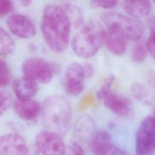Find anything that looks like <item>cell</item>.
I'll use <instances>...</instances> for the list:
<instances>
[{
    "instance_id": "cell-1",
    "label": "cell",
    "mask_w": 155,
    "mask_h": 155,
    "mask_svg": "<svg viewBox=\"0 0 155 155\" xmlns=\"http://www.w3.org/2000/svg\"><path fill=\"white\" fill-rule=\"evenodd\" d=\"M71 28L63 8L53 4L45 7L41 21V29L45 42L51 50L60 53L67 48Z\"/></svg>"
},
{
    "instance_id": "cell-2",
    "label": "cell",
    "mask_w": 155,
    "mask_h": 155,
    "mask_svg": "<svg viewBox=\"0 0 155 155\" xmlns=\"http://www.w3.org/2000/svg\"><path fill=\"white\" fill-rule=\"evenodd\" d=\"M42 121L47 130L64 135L69 130L72 119V110L68 100L55 94L47 97L42 105Z\"/></svg>"
},
{
    "instance_id": "cell-3",
    "label": "cell",
    "mask_w": 155,
    "mask_h": 155,
    "mask_svg": "<svg viewBox=\"0 0 155 155\" xmlns=\"http://www.w3.org/2000/svg\"><path fill=\"white\" fill-rule=\"evenodd\" d=\"M104 33L105 29L99 22H88L73 38L71 46L73 51L85 59L94 56L104 44Z\"/></svg>"
},
{
    "instance_id": "cell-4",
    "label": "cell",
    "mask_w": 155,
    "mask_h": 155,
    "mask_svg": "<svg viewBox=\"0 0 155 155\" xmlns=\"http://www.w3.org/2000/svg\"><path fill=\"white\" fill-rule=\"evenodd\" d=\"M101 19L107 28H111L126 39L138 41L144 32V25L138 19L114 13L105 12L101 15Z\"/></svg>"
},
{
    "instance_id": "cell-5",
    "label": "cell",
    "mask_w": 155,
    "mask_h": 155,
    "mask_svg": "<svg viewBox=\"0 0 155 155\" xmlns=\"http://www.w3.org/2000/svg\"><path fill=\"white\" fill-rule=\"evenodd\" d=\"M136 155H153L155 152V118L145 117L136 133Z\"/></svg>"
},
{
    "instance_id": "cell-6",
    "label": "cell",
    "mask_w": 155,
    "mask_h": 155,
    "mask_svg": "<svg viewBox=\"0 0 155 155\" xmlns=\"http://www.w3.org/2000/svg\"><path fill=\"white\" fill-rule=\"evenodd\" d=\"M21 69L24 76L42 84L48 83L54 75L50 62L39 57L28 58L22 63Z\"/></svg>"
},
{
    "instance_id": "cell-7",
    "label": "cell",
    "mask_w": 155,
    "mask_h": 155,
    "mask_svg": "<svg viewBox=\"0 0 155 155\" xmlns=\"http://www.w3.org/2000/svg\"><path fill=\"white\" fill-rule=\"evenodd\" d=\"M35 145L43 155H64L65 146L60 134L45 130L35 137Z\"/></svg>"
},
{
    "instance_id": "cell-8",
    "label": "cell",
    "mask_w": 155,
    "mask_h": 155,
    "mask_svg": "<svg viewBox=\"0 0 155 155\" xmlns=\"http://www.w3.org/2000/svg\"><path fill=\"white\" fill-rule=\"evenodd\" d=\"M86 79L82 64L72 62L66 68L64 74V87L66 92L71 96H77L84 88Z\"/></svg>"
},
{
    "instance_id": "cell-9",
    "label": "cell",
    "mask_w": 155,
    "mask_h": 155,
    "mask_svg": "<svg viewBox=\"0 0 155 155\" xmlns=\"http://www.w3.org/2000/svg\"><path fill=\"white\" fill-rule=\"evenodd\" d=\"M6 24L11 33L20 38H30L36 33L34 23L24 15L18 13L11 15L7 19Z\"/></svg>"
},
{
    "instance_id": "cell-10",
    "label": "cell",
    "mask_w": 155,
    "mask_h": 155,
    "mask_svg": "<svg viewBox=\"0 0 155 155\" xmlns=\"http://www.w3.org/2000/svg\"><path fill=\"white\" fill-rule=\"evenodd\" d=\"M0 155H28L25 139L16 133H8L0 137Z\"/></svg>"
},
{
    "instance_id": "cell-11",
    "label": "cell",
    "mask_w": 155,
    "mask_h": 155,
    "mask_svg": "<svg viewBox=\"0 0 155 155\" xmlns=\"http://www.w3.org/2000/svg\"><path fill=\"white\" fill-rule=\"evenodd\" d=\"M13 107L15 113L22 119L29 122L36 120L42 110V106L39 102L33 99H18L13 102Z\"/></svg>"
},
{
    "instance_id": "cell-12",
    "label": "cell",
    "mask_w": 155,
    "mask_h": 155,
    "mask_svg": "<svg viewBox=\"0 0 155 155\" xmlns=\"http://www.w3.org/2000/svg\"><path fill=\"white\" fill-rule=\"evenodd\" d=\"M101 100L108 109L120 116H127L131 111L130 101L115 92L109 91Z\"/></svg>"
},
{
    "instance_id": "cell-13",
    "label": "cell",
    "mask_w": 155,
    "mask_h": 155,
    "mask_svg": "<svg viewBox=\"0 0 155 155\" xmlns=\"http://www.w3.org/2000/svg\"><path fill=\"white\" fill-rule=\"evenodd\" d=\"M13 92L19 100L32 99L37 93L38 85L37 82L26 76L15 79L12 84Z\"/></svg>"
},
{
    "instance_id": "cell-14",
    "label": "cell",
    "mask_w": 155,
    "mask_h": 155,
    "mask_svg": "<svg viewBox=\"0 0 155 155\" xmlns=\"http://www.w3.org/2000/svg\"><path fill=\"white\" fill-rule=\"evenodd\" d=\"M89 143L94 155H105L112 144L111 135L105 130H95Z\"/></svg>"
},
{
    "instance_id": "cell-15",
    "label": "cell",
    "mask_w": 155,
    "mask_h": 155,
    "mask_svg": "<svg viewBox=\"0 0 155 155\" xmlns=\"http://www.w3.org/2000/svg\"><path fill=\"white\" fill-rule=\"evenodd\" d=\"M126 39L116 31L107 28L105 30L104 42L107 49L116 55H120L125 53L127 49Z\"/></svg>"
},
{
    "instance_id": "cell-16",
    "label": "cell",
    "mask_w": 155,
    "mask_h": 155,
    "mask_svg": "<svg viewBox=\"0 0 155 155\" xmlns=\"http://www.w3.org/2000/svg\"><path fill=\"white\" fill-rule=\"evenodd\" d=\"M124 8L130 16L139 18L147 16L151 8L150 0H123Z\"/></svg>"
},
{
    "instance_id": "cell-17",
    "label": "cell",
    "mask_w": 155,
    "mask_h": 155,
    "mask_svg": "<svg viewBox=\"0 0 155 155\" xmlns=\"http://www.w3.org/2000/svg\"><path fill=\"white\" fill-rule=\"evenodd\" d=\"M94 131V122L88 116L79 117L74 125V134L78 139L82 142H89Z\"/></svg>"
},
{
    "instance_id": "cell-18",
    "label": "cell",
    "mask_w": 155,
    "mask_h": 155,
    "mask_svg": "<svg viewBox=\"0 0 155 155\" xmlns=\"http://www.w3.org/2000/svg\"><path fill=\"white\" fill-rule=\"evenodd\" d=\"M70 22L71 27L78 28L83 24V14L81 9L76 5L67 4L62 7Z\"/></svg>"
},
{
    "instance_id": "cell-19",
    "label": "cell",
    "mask_w": 155,
    "mask_h": 155,
    "mask_svg": "<svg viewBox=\"0 0 155 155\" xmlns=\"http://www.w3.org/2000/svg\"><path fill=\"white\" fill-rule=\"evenodd\" d=\"M16 42L13 37L4 28L0 27V56H7L13 52Z\"/></svg>"
},
{
    "instance_id": "cell-20",
    "label": "cell",
    "mask_w": 155,
    "mask_h": 155,
    "mask_svg": "<svg viewBox=\"0 0 155 155\" xmlns=\"http://www.w3.org/2000/svg\"><path fill=\"white\" fill-rule=\"evenodd\" d=\"M11 82V71L5 62L0 59V88L8 86Z\"/></svg>"
},
{
    "instance_id": "cell-21",
    "label": "cell",
    "mask_w": 155,
    "mask_h": 155,
    "mask_svg": "<svg viewBox=\"0 0 155 155\" xmlns=\"http://www.w3.org/2000/svg\"><path fill=\"white\" fill-rule=\"evenodd\" d=\"M147 55V50L145 45L142 44L136 45L131 51V59L135 63L143 62Z\"/></svg>"
},
{
    "instance_id": "cell-22",
    "label": "cell",
    "mask_w": 155,
    "mask_h": 155,
    "mask_svg": "<svg viewBox=\"0 0 155 155\" xmlns=\"http://www.w3.org/2000/svg\"><path fill=\"white\" fill-rule=\"evenodd\" d=\"M150 33L147 42V48L151 56L155 59V21H150Z\"/></svg>"
},
{
    "instance_id": "cell-23",
    "label": "cell",
    "mask_w": 155,
    "mask_h": 155,
    "mask_svg": "<svg viewBox=\"0 0 155 155\" xmlns=\"http://www.w3.org/2000/svg\"><path fill=\"white\" fill-rule=\"evenodd\" d=\"M12 103L10 93L6 91H0V116L10 107Z\"/></svg>"
},
{
    "instance_id": "cell-24",
    "label": "cell",
    "mask_w": 155,
    "mask_h": 155,
    "mask_svg": "<svg viewBox=\"0 0 155 155\" xmlns=\"http://www.w3.org/2000/svg\"><path fill=\"white\" fill-rule=\"evenodd\" d=\"M117 0H92L91 5L94 7L109 9L114 7Z\"/></svg>"
},
{
    "instance_id": "cell-25",
    "label": "cell",
    "mask_w": 155,
    "mask_h": 155,
    "mask_svg": "<svg viewBox=\"0 0 155 155\" xmlns=\"http://www.w3.org/2000/svg\"><path fill=\"white\" fill-rule=\"evenodd\" d=\"M114 81L113 76H110L102 85L97 92V97L101 100V99L109 91H111V86Z\"/></svg>"
},
{
    "instance_id": "cell-26",
    "label": "cell",
    "mask_w": 155,
    "mask_h": 155,
    "mask_svg": "<svg viewBox=\"0 0 155 155\" xmlns=\"http://www.w3.org/2000/svg\"><path fill=\"white\" fill-rule=\"evenodd\" d=\"M12 0H0V18L9 14L13 10Z\"/></svg>"
},
{
    "instance_id": "cell-27",
    "label": "cell",
    "mask_w": 155,
    "mask_h": 155,
    "mask_svg": "<svg viewBox=\"0 0 155 155\" xmlns=\"http://www.w3.org/2000/svg\"><path fill=\"white\" fill-rule=\"evenodd\" d=\"M105 155H131V154L129 153L128 151H127L125 149L112 143Z\"/></svg>"
},
{
    "instance_id": "cell-28",
    "label": "cell",
    "mask_w": 155,
    "mask_h": 155,
    "mask_svg": "<svg viewBox=\"0 0 155 155\" xmlns=\"http://www.w3.org/2000/svg\"><path fill=\"white\" fill-rule=\"evenodd\" d=\"M71 155H85L82 147L76 142H72L70 145Z\"/></svg>"
},
{
    "instance_id": "cell-29",
    "label": "cell",
    "mask_w": 155,
    "mask_h": 155,
    "mask_svg": "<svg viewBox=\"0 0 155 155\" xmlns=\"http://www.w3.org/2000/svg\"><path fill=\"white\" fill-rule=\"evenodd\" d=\"M82 65L86 79L91 78L94 74V68L93 65L89 62H85L82 64Z\"/></svg>"
},
{
    "instance_id": "cell-30",
    "label": "cell",
    "mask_w": 155,
    "mask_h": 155,
    "mask_svg": "<svg viewBox=\"0 0 155 155\" xmlns=\"http://www.w3.org/2000/svg\"><path fill=\"white\" fill-rule=\"evenodd\" d=\"M93 96L90 94H87L84 97V99L82 100L81 102L80 103V106H79L80 109L82 110V109L86 108L89 105H90L93 103Z\"/></svg>"
},
{
    "instance_id": "cell-31",
    "label": "cell",
    "mask_w": 155,
    "mask_h": 155,
    "mask_svg": "<svg viewBox=\"0 0 155 155\" xmlns=\"http://www.w3.org/2000/svg\"><path fill=\"white\" fill-rule=\"evenodd\" d=\"M50 65H51V70L53 74H57L60 72L61 67L58 64L54 62H50Z\"/></svg>"
},
{
    "instance_id": "cell-32",
    "label": "cell",
    "mask_w": 155,
    "mask_h": 155,
    "mask_svg": "<svg viewBox=\"0 0 155 155\" xmlns=\"http://www.w3.org/2000/svg\"><path fill=\"white\" fill-rule=\"evenodd\" d=\"M16 1L21 6L24 7H27L29 6L32 2V0H16Z\"/></svg>"
},
{
    "instance_id": "cell-33",
    "label": "cell",
    "mask_w": 155,
    "mask_h": 155,
    "mask_svg": "<svg viewBox=\"0 0 155 155\" xmlns=\"http://www.w3.org/2000/svg\"><path fill=\"white\" fill-rule=\"evenodd\" d=\"M154 117L155 118V113H154Z\"/></svg>"
},
{
    "instance_id": "cell-34",
    "label": "cell",
    "mask_w": 155,
    "mask_h": 155,
    "mask_svg": "<svg viewBox=\"0 0 155 155\" xmlns=\"http://www.w3.org/2000/svg\"><path fill=\"white\" fill-rule=\"evenodd\" d=\"M153 1H154V2H155V0H153Z\"/></svg>"
}]
</instances>
